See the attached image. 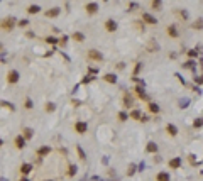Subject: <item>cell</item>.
Wrapping results in <instances>:
<instances>
[{"instance_id":"cell-1","label":"cell","mask_w":203,"mask_h":181,"mask_svg":"<svg viewBox=\"0 0 203 181\" xmlns=\"http://www.w3.org/2000/svg\"><path fill=\"white\" fill-rule=\"evenodd\" d=\"M20 75L17 70H10L9 73H7V83H10V85H15L17 81H19Z\"/></svg>"},{"instance_id":"cell-2","label":"cell","mask_w":203,"mask_h":181,"mask_svg":"<svg viewBox=\"0 0 203 181\" xmlns=\"http://www.w3.org/2000/svg\"><path fill=\"white\" fill-rule=\"evenodd\" d=\"M86 59L88 61H102L103 56H102V53H98L97 49H90L88 54H86Z\"/></svg>"},{"instance_id":"cell-3","label":"cell","mask_w":203,"mask_h":181,"mask_svg":"<svg viewBox=\"0 0 203 181\" xmlns=\"http://www.w3.org/2000/svg\"><path fill=\"white\" fill-rule=\"evenodd\" d=\"M86 130H88V124H86V122L80 120V122H76V124H75V132H76V134H80V136H81V134L86 132Z\"/></svg>"},{"instance_id":"cell-4","label":"cell","mask_w":203,"mask_h":181,"mask_svg":"<svg viewBox=\"0 0 203 181\" xmlns=\"http://www.w3.org/2000/svg\"><path fill=\"white\" fill-rule=\"evenodd\" d=\"M129 117L132 119V120H140V122H146V120H147V119L142 115V112H140V110H137V108H134V110L130 112V114H129Z\"/></svg>"},{"instance_id":"cell-5","label":"cell","mask_w":203,"mask_h":181,"mask_svg":"<svg viewBox=\"0 0 203 181\" xmlns=\"http://www.w3.org/2000/svg\"><path fill=\"white\" fill-rule=\"evenodd\" d=\"M14 26H15V24H14V19H12V17H7V19L2 20V29H3V31H7V32L12 31Z\"/></svg>"},{"instance_id":"cell-6","label":"cell","mask_w":203,"mask_h":181,"mask_svg":"<svg viewBox=\"0 0 203 181\" xmlns=\"http://www.w3.org/2000/svg\"><path fill=\"white\" fill-rule=\"evenodd\" d=\"M142 22L144 24H149V26H156V24H158V19H156L154 15H151V14L144 12L142 14Z\"/></svg>"},{"instance_id":"cell-7","label":"cell","mask_w":203,"mask_h":181,"mask_svg":"<svg viewBox=\"0 0 203 181\" xmlns=\"http://www.w3.org/2000/svg\"><path fill=\"white\" fill-rule=\"evenodd\" d=\"M85 10H86V14H88V15H93V14L98 12V3H97V2L86 3V5H85Z\"/></svg>"},{"instance_id":"cell-8","label":"cell","mask_w":203,"mask_h":181,"mask_svg":"<svg viewBox=\"0 0 203 181\" xmlns=\"http://www.w3.org/2000/svg\"><path fill=\"white\" fill-rule=\"evenodd\" d=\"M59 14H61V9H59V7H53V9L46 10V14H44V15L48 17V19H54V17H58Z\"/></svg>"},{"instance_id":"cell-9","label":"cell","mask_w":203,"mask_h":181,"mask_svg":"<svg viewBox=\"0 0 203 181\" xmlns=\"http://www.w3.org/2000/svg\"><path fill=\"white\" fill-rule=\"evenodd\" d=\"M105 29H107L108 32H115L117 31V22H115L114 19H107L105 20Z\"/></svg>"},{"instance_id":"cell-10","label":"cell","mask_w":203,"mask_h":181,"mask_svg":"<svg viewBox=\"0 0 203 181\" xmlns=\"http://www.w3.org/2000/svg\"><path fill=\"white\" fill-rule=\"evenodd\" d=\"M14 144H15L17 149H24V147H25V139H24V136H17L15 139H14Z\"/></svg>"},{"instance_id":"cell-11","label":"cell","mask_w":203,"mask_h":181,"mask_svg":"<svg viewBox=\"0 0 203 181\" xmlns=\"http://www.w3.org/2000/svg\"><path fill=\"white\" fill-rule=\"evenodd\" d=\"M136 93H137V97H139L140 100H144V102H147V100H149V97L144 93V86H136Z\"/></svg>"},{"instance_id":"cell-12","label":"cell","mask_w":203,"mask_h":181,"mask_svg":"<svg viewBox=\"0 0 203 181\" xmlns=\"http://www.w3.org/2000/svg\"><path fill=\"white\" fill-rule=\"evenodd\" d=\"M166 132H168L171 137H176L178 136V127H176L175 124H168V125H166Z\"/></svg>"},{"instance_id":"cell-13","label":"cell","mask_w":203,"mask_h":181,"mask_svg":"<svg viewBox=\"0 0 203 181\" xmlns=\"http://www.w3.org/2000/svg\"><path fill=\"white\" fill-rule=\"evenodd\" d=\"M169 168L171 169H178L181 166V157H173V159H169Z\"/></svg>"},{"instance_id":"cell-14","label":"cell","mask_w":203,"mask_h":181,"mask_svg":"<svg viewBox=\"0 0 203 181\" xmlns=\"http://www.w3.org/2000/svg\"><path fill=\"white\" fill-rule=\"evenodd\" d=\"M171 179V176H169V173H164V171H161V173H158L156 175V181H169Z\"/></svg>"},{"instance_id":"cell-15","label":"cell","mask_w":203,"mask_h":181,"mask_svg":"<svg viewBox=\"0 0 203 181\" xmlns=\"http://www.w3.org/2000/svg\"><path fill=\"white\" fill-rule=\"evenodd\" d=\"M31 171H32V166L29 164V162H24V164L20 166V173H22V176H27Z\"/></svg>"},{"instance_id":"cell-16","label":"cell","mask_w":203,"mask_h":181,"mask_svg":"<svg viewBox=\"0 0 203 181\" xmlns=\"http://www.w3.org/2000/svg\"><path fill=\"white\" fill-rule=\"evenodd\" d=\"M103 80H105L107 83H110V85H115V83H117V76H115V75H112V73L103 75Z\"/></svg>"},{"instance_id":"cell-17","label":"cell","mask_w":203,"mask_h":181,"mask_svg":"<svg viewBox=\"0 0 203 181\" xmlns=\"http://www.w3.org/2000/svg\"><path fill=\"white\" fill-rule=\"evenodd\" d=\"M22 136H24L25 140H29V139H32V136H34V130L29 129V127H24L22 129Z\"/></svg>"},{"instance_id":"cell-18","label":"cell","mask_w":203,"mask_h":181,"mask_svg":"<svg viewBox=\"0 0 203 181\" xmlns=\"http://www.w3.org/2000/svg\"><path fill=\"white\" fill-rule=\"evenodd\" d=\"M146 151L147 153H158V144L154 142V140H151V142H147V146H146Z\"/></svg>"},{"instance_id":"cell-19","label":"cell","mask_w":203,"mask_h":181,"mask_svg":"<svg viewBox=\"0 0 203 181\" xmlns=\"http://www.w3.org/2000/svg\"><path fill=\"white\" fill-rule=\"evenodd\" d=\"M51 153V147L49 146H42V147H39L37 149V156L39 157H42V156H48Z\"/></svg>"},{"instance_id":"cell-20","label":"cell","mask_w":203,"mask_h":181,"mask_svg":"<svg viewBox=\"0 0 203 181\" xmlns=\"http://www.w3.org/2000/svg\"><path fill=\"white\" fill-rule=\"evenodd\" d=\"M166 32H168V36H169V37H173V39L178 37V31H176L175 26H169L168 29H166Z\"/></svg>"},{"instance_id":"cell-21","label":"cell","mask_w":203,"mask_h":181,"mask_svg":"<svg viewBox=\"0 0 203 181\" xmlns=\"http://www.w3.org/2000/svg\"><path fill=\"white\" fill-rule=\"evenodd\" d=\"M71 37H73L76 42H83V41H85V34H83V32H73Z\"/></svg>"},{"instance_id":"cell-22","label":"cell","mask_w":203,"mask_h":181,"mask_svg":"<svg viewBox=\"0 0 203 181\" xmlns=\"http://www.w3.org/2000/svg\"><path fill=\"white\" fill-rule=\"evenodd\" d=\"M76 153H78V156H80L81 161H86V154H85V151L81 149V146H76Z\"/></svg>"},{"instance_id":"cell-23","label":"cell","mask_w":203,"mask_h":181,"mask_svg":"<svg viewBox=\"0 0 203 181\" xmlns=\"http://www.w3.org/2000/svg\"><path fill=\"white\" fill-rule=\"evenodd\" d=\"M147 108L152 114H159V105H156V103H147Z\"/></svg>"},{"instance_id":"cell-24","label":"cell","mask_w":203,"mask_h":181,"mask_svg":"<svg viewBox=\"0 0 203 181\" xmlns=\"http://www.w3.org/2000/svg\"><path fill=\"white\" fill-rule=\"evenodd\" d=\"M191 27L195 29V31H200V29H203V19H198V20H195V24H191Z\"/></svg>"},{"instance_id":"cell-25","label":"cell","mask_w":203,"mask_h":181,"mask_svg":"<svg viewBox=\"0 0 203 181\" xmlns=\"http://www.w3.org/2000/svg\"><path fill=\"white\" fill-rule=\"evenodd\" d=\"M39 10H41L39 9V5H29L27 7V14H37Z\"/></svg>"},{"instance_id":"cell-26","label":"cell","mask_w":203,"mask_h":181,"mask_svg":"<svg viewBox=\"0 0 203 181\" xmlns=\"http://www.w3.org/2000/svg\"><path fill=\"white\" fill-rule=\"evenodd\" d=\"M193 127H195V129H200V127H203V117L197 119V120L193 122Z\"/></svg>"},{"instance_id":"cell-27","label":"cell","mask_w":203,"mask_h":181,"mask_svg":"<svg viewBox=\"0 0 203 181\" xmlns=\"http://www.w3.org/2000/svg\"><path fill=\"white\" fill-rule=\"evenodd\" d=\"M44 110H46V112H49V114H51V112H54V110H56V105H54V103H46Z\"/></svg>"},{"instance_id":"cell-28","label":"cell","mask_w":203,"mask_h":181,"mask_svg":"<svg viewBox=\"0 0 203 181\" xmlns=\"http://www.w3.org/2000/svg\"><path fill=\"white\" fill-rule=\"evenodd\" d=\"M124 107H132V100H130V97H127V95H124Z\"/></svg>"},{"instance_id":"cell-29","label":"cell","mask_w":203,"mask_h":181,"mask_svg":"<svg viewBox=\"0 0 203 181\" xmlns=\"http://www.w3.org/2000/svg\"><path fill=\"white\" fill-rule=\"evenodd\" d=\"M127 119H130V117L125 114V112H119V120H120V122H125Z\"/></svg>"},{"instance_id":"cell-30","label":"cell","mask_w":203,"mask_h":181,"mask_svg":"<svg viewBox=\"0 0 203 181\" xmlns=\"http://www.w3.org/2000/svg\"><path fill=\"white\" fill-rule=\"evenodd\" d=\"M176 12H178V15H179V17H181V19H183V20H186V19H188V14L184 12V10H179V9H178Z\"/></svg>"},{"instance_id":"cell-31","label":"cell","mask_w":203,"mask_h":181,"mask_svg":"<svg viewBox=\"0 0 203 181\" xmlns=\"http://www.w3.org/2000/svg\"><path fill=\"white\" fill-rule=\"evenodd\" d=\"M134 173H136V164H130L129 168H127V175H129V176H132Z\"/></svg>"},{"instance_id":"cell-32","label":"cell","mask_w":203,"mask_h":181,"mask_svg":"<svg viewBox=\"0 0 203 181\" xmlns=\"http://www.w3.org/2000/svg\"><path fill=\"white\" fill-rule=\"evenodd\" d=\"M151 7H152V9H159V7H161V0H152Z\"/></svg>"},{"instance_id":"cell-33","label":"cell","mask_w":203,"mask_h":181,"mask_svg":"<svg viewBox=\"0 0 203 181\" xmlns=\"http://www.w3.org/2000/svg\"><path fill=\"white\" fill-rule=\"evenodd\" d=\"M24 107L27 108V110H31V108H32V100H31V98H25V102H24Z\"/></svg>"},{"instance_id":"cell-34","label":"cell","mask_w":203,"mask_h":181,"mask_svg":"<svg viewBox=\"0 0 203 181\" xmlns=\"http://www.w3.org/2000/svg\"><path fill=\"white\" fill-rule=\"evenodd\" d=\"M46 42H49V44H56V42H59L56 37H53V36H49V37H46Z\"/></svg>"},{"instance_id":"cell-35","label":"cell","mask_w":203,"mask_h":181,"mask_svg":"<svg viewBox=\"0 0 203 181\" xmlns=\"http://www.w3.org/2000/svg\"><path fill=\"white\" fill-rule=\"evenodd\" d=\"M197 54H198V51H195V49H190V51H188V56L190 58H197Z\"/></svg>"},{"instance_id":"cell-36","label":"cell","mask_w":203,"mask_h":181,"mask_svg":"<svg viewBox=\"0 0 203 181\" xmlns=\"http://www.w3.org/2000/svg\"><path fill=\"white\" fill-rule=\"evenodd\" d=\"M193 64H195V63H193V61L190 59V61H186V63H184L183 66H184V68H188V70H190V68H193Z\"/></svg>"},{"instance_id":"cell-37","label":"cell","mask_w":203,"mask_h":181,"mask_svg":"<svg viewBox=\"0 0 203 181\" xmlns=\"http://www.w3.org/2000/svg\"><path fill=\"white\" fill-rule=\"evenodd\" d=\"M76 173V166H70V173H68V176H73Z\"/></svg>"},{"instance_id":"cell-38","label":"cell","mask_w":203,"mask_h":181,"mask_svg":"<svg viewBox=\"0 0 203 181\" xmlns=\"http://www.w3.org/2000/svg\"><path fill=\"white\" fill-rule=\"evenodd\" d=\"M19 26H20V27H27V26H29V20H25V19H24V20H20Z\"/></svg>"},{"instance_id":"cell-39","label":"cell","mask_w":203,"mask_h":181,"mask_svg":"<svg viewBox=\"0 0 203 181\" xmlns=\"http://www.w3.org/2000/svg\"><path fill=\"white\" fill-rule=\"evenodd\" d=\"M2 107H9L10 110H14V105H12V103H9V102H2Z\"/></svg>"},{"instance_id":"cell-40","label":"cell","mask_w":203,"mask_h":181,"mask_svg":"<svg viewBox=\"0 0 203 181\" xmlns=\"http://www.w3.org/2000/svg\"><path fill=\"white\" fill-rule=\"evenodd\" d=\"M188 159H190V164H195V154H190Z\"/></svg>"},{"instance_id":"cell-41","label":"cell","mask_w":203,"mask_h":181,"mask_svg":"<svg viewBox=\"0 0 203 181\" xmlns=\"http://www.w3.org/2000/svg\"><path fill=\"white\" fill-rule=\"evenodd\" d=\"M92 76H85V80H83V83H90V81H92Z\"/></svg>"},{"instance_id":"cell-42","label":"cell","mask_w":203,"mask_h":181,"mask_svg":"<svg viewBox=\"0 0 203 181\" xmlns=\"http://www.w3.org/2000/svg\"><path fill=\"white\" fill-rule=\"evenodd\" d=\"M139 71H140V64H137V66H136V70H134V75H137Z\"/></svg>"},{"instance_id":"cell-43","label":"cell","mask_w":203,"mask_h":181,"mask_svg":"<svg viewBox=\"0 0 203 181\" xmlns=\"http://www.w3.org/2000/svg\"><path fill=\"white\" fill-rule=\"evenodd\" d=\"M19 181H29V179H27V178H25V176H22V178H20Z\"/></svg>"},{"instance_id":"cell-44","label":"cell","mask_w":203,"mask_h":181,"mask_svg":"<svg viewBox=\"0 0 203 181\" xmlns=\"http://www.w3.org/2000/svg\"><path fill=\"white\" fill-rule=\"evenodd\" d=\"M46 181H51V179H46Z\"/></svg>"}]
</instances>
